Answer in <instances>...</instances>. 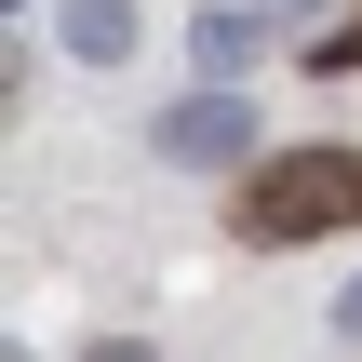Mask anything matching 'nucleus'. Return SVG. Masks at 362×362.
Masks as SVG:
<instances>
[{"mask_svg":"<svg viewBox=\"0 0 362 362\" xmlns=\"http://www.w3.org/2000/svg\"><path fill=\"white\" fill-rule=\"evenodd\" d=\"M336 215H362V148L282 161V175H255V202H242V228H255V242H296V228H336Z\"/></svg>","mask_w":362,"mask_h":362,"instance_id":"f257e3e1","label":"nucleus"},{"mask_svg":"<svg viewBox=\"0 0 362 362\" xmlns=\"http://www.w3.org/2000/svg\"><path fill=\"white\" fill-rule=\"evenodd\" d=\"M242 148H255V107H242V94L202 81V94L161 107V161H242Z\"/></svg>","mask_w":362,"mask_h":362,"instance_id":"f03ea898","label":"nucleus"},{"mask_svg":"<svg viewBox=\"0 0 362 362\" xmlns=\"http://www.w3.org/2000/svg\"><path fill=\"white\" fill-rule=\"evenodd\" d=\"M188 54H202V81H215V94H242V67L269 54V0H228V13H202V27H188Z\"/></svg>","mask_w":362,"mask_h":362,"instance_id":"7ed1b4c3","label":"nucleus"},{"mask_svg":"<svg viewBox=\"0 0 362 362\" xmlns=\"http://www.w3.org/2000/svg\"><path fill=\"white\" fill-rule=\"evenodd\" d=\"M54 40H67L81 67H121V54H134V0H54Z\"/></svg>","mask_w":362,"mask_h":362,"instance_id":"20e7f679","label":"nucleus"},{"mask_svg":"<svg viewBox=\"0 0 362 362\" xmlns=\"http://www.w3.org/2000/svg\"><path fill=\"white\" fill-rule=\"evenodd\" d=\"M269 13H282V27H322V0H269Z\"/></svg>","mask_w":362,"mask_h":362,"instance_id":"39448f33","label":"nucleus"},{"mask_svg":"<svg viewBox=\"0 0 362 362\" xmlns=\"http://www.w3.org/2000/svg\"><path fill=\"white\" fill-rule=\"evenodd\" d=\"M336 322H349V336H362V282H349V296H336Z\"/></svg>","mask_w":362,"mask_h":362,"instance_id":"423d86ee","label":"nucleus"},{"mask_svg":"<svg viewBox=\"0 0 362 362\" xmlns=\"http://www.w3.org/2000/svg\"><path fill=\"white\" fill-rule=\"evenodd\" d=\"M94 362H161V349H94Z\"/></svg>","mask_w":362,"mask_h":362,"instance_id":"0eeeda50","label":"nucleus"}]
</instances>
